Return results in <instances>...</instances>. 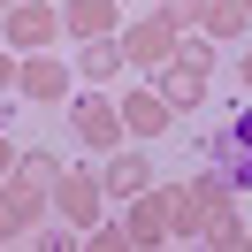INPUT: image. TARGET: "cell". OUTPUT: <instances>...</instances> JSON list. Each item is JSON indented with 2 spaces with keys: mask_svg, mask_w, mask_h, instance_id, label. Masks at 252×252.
<instances>
[{
  "mask_svg": "<svg viewBox=\"0 0 252 252\" xmlns=\"http://www.w3.org/2000/svg\"><path fill=\"white\" fill-rule=\"evenodd\" d=\"M214 160H221V176H229V184H252V115H237V123L221 130Z\"/></svg>",
  "mask_w": 252,
  "mask_h": 252,
  "instance_id": "1",
  "label": "cell"
}]
</instances>
